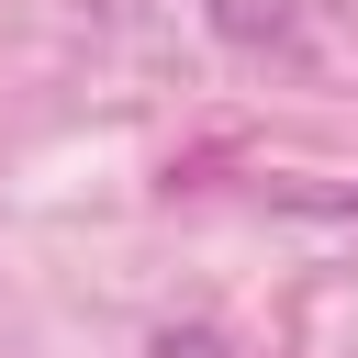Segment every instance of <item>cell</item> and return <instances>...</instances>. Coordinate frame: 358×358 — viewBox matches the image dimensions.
<instances>
[{"label":"cell","instance_id":"cell-1","mask_svg":"<svg viewBox=\"0 0 358 358\" xmlns=\"http://www.w3.org/2000/svg\"><path fill=\"white\" fill-rule=\"evenodd\" d=\"M145 358H235V347H224V336H213V324H168V336H157V347H145Z\"/></svg>","mask_w":358,"mask_h":358}]
</instances>
